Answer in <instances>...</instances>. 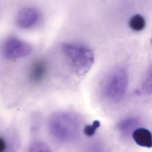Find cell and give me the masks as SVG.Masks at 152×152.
I'll return each instance as SVG.
<instances>
[{"mask_svg":"<svg viewBox=\"0 0 152 152\" xmlns=\"http://www.w3.org/2000/svg\"><path fill=\"white\" fill-rule=\"evenodd\" d=\"M61 49L66 64L74 74L82 76L90 71L95 61L90 48L81 43L67 42L63 44Z\"/></svg>","mask_w":152,"mask_h":152,"instance_id":"cell-1","label":"cell"},{"mask_svg":"<svg viewBox=\"0 0 152 152\" xmlns=\"http://www.w3.org/2000/svg\"><path fill=\"white\" fill-rule=\"evenodd\" d=\"M74 115L60 113L53 115L49 121V128L53 136L64 142L73 140L77 137L79 125Z\"/></svg>","mask_w":152,"mask_h":152,"instance_id":"cell-2","label":"cell"},{"mask_svg":"<svg viewBox=\"0 0 152 152\" xmlns=\"http://www.w3.org/2000/svg\"><path fill=\"white\" fill-rule=\"evenodd\" d=\"M128 73L120 66L111 71L105 80L103 91L105 96L114 100L121 99L126 93L128 84Z\"/></svg>","mask_w":152,"mask_h":152,"instance_id":"cell-3","label":"cell"},{"mask_svg":"<svg viewBox=\"0 0 152 152\" xmlns=\"http://www.w3.org/2000/svg\"><path fill=\"white\" fill-rule=\"evenodd\" d=\"M31 45L20 39L14 37L8 38L2 46V53L5 58L16 60L27 57L31 53Z\"/></svg>","mask_w":152,"mask_h":152,"instance_id":"cell-4","label":"cell"},{"mask_svg":"<svg viewBox=\"0 0 152 152\" xmlns=\"http://www.w3.org/2000/svg\"><path fill=\"white\" fill-rule=\"evenodd\" d=\"M41 19V15L39 10L34 8L26 7L21 9L17 12L15 22L19 28L26 30L36 26Z\"/></svg>","mask_w":152,"mask_h":152,"instance_id":"cell-5","label":"cell"},{"mask_svg":"<svg viewBox=\"0 0 152 152\" xmlns=\"http://www.w3.org/2000/svg\"><path fill=\"white\" fill-rule=\"evenodd\" d=\"M47 72L46 63L43 61H38L33 64L31 67L29 78L33 82L37 83L42 81Z\"/></svg>","mask_w":152,"mask_h":152,"instance_id":"cell-6","label":"cell"},{"mask_svg":"<svg viewBox=\"0 0 152 152\" xmlns=\"http://www.w3.org/2000/svg\"><path fill=\"white\" fill-rule=\"evenodd\" d=\"M132 137L139 145L147 148L152 147V135L148 130L144 128H139L132 133Z\"/></svg>","mask_w":152,"mask_h":152,"instance_id":"cell-7","label":"cell"},{"mask_svg":"<svg viewBox=\"0 0 152 152\" xmlns=\"http://www.w3.org/2000/svg\"><path fill=\"white\" fill-rule=\"evenodd\" d=\"M130 28L135 31L139 32L144 30L145 26V21L144 18L140 15L133 16L129 22Z\"/></svg>","mask_w":152,"mask_h":152,"instance_id":"cell-8","label":"cell"},{"mask_svg":"<svg viewBox=\"0 0 152 152\" xmlns=\"http://www.w3.org/2000/svg\"><path fill=\"white\" fill-rule=\"evenodd\" d=\"M142 89L145 93L152 94V66L147 73L142 83Z\"/></svg>","mask_w":152,"mask_h":152,"instance_id":"cell-9","label":"cell"},{"mask_svg":"<svg viewBox=\"0 0 152 152\" xmlns=\"http://www.w3.org/2000/svg\"><path fill=\"white\" fill-rule=\"evenodd\" d=\"M28 152H51L50 149L42 142L36 141L32 144Z\"/></svg>","mask_w":152,"mask_h":152,"instance_id":"cell-10","label":"cell"},{"mask_svg":"<svg viewBox=\"0 0 152 152\" xmlns=\"http://www.w3.org/2000/svg\"><path fill=\"white\" fill-rule=\"evenodd\" d=\"M100 123L99 121H95L91 125H88L85 126L83 129L84 134L88 137L93 136L96 132L97 129L99 128Z\"/></svg>","mask_w":152,"mask_h":152,"instance_id":"cell-11","label":"cell"},{"mask_svg":"<svg viewBox=\"0 0 152 152\" xmlns=\"http://www.w3.org/2000/svg\"><path fill=\"white\" fill-rule=\"evenodd\" d=\"M7 148V144L4 139L0 138V152H4Z\"/></svg>","mask_w":152,"mask_h":152,"instance_id":"cell-12","label":"cell"},{"mask_svg":"<svg viewBox=\"0 0 152 152\" xmlns=\"http://www.w3.org/2000/svg\"><path fill=\"white\" fill-rule=\"evenodd\" d=\"M150 42H151V46H152V37L151 39V41H150Z\"/></svg>","mask_w":152,"mask_h":152,"instance_id":"cell-13","label":"cell"}]
</instances>
